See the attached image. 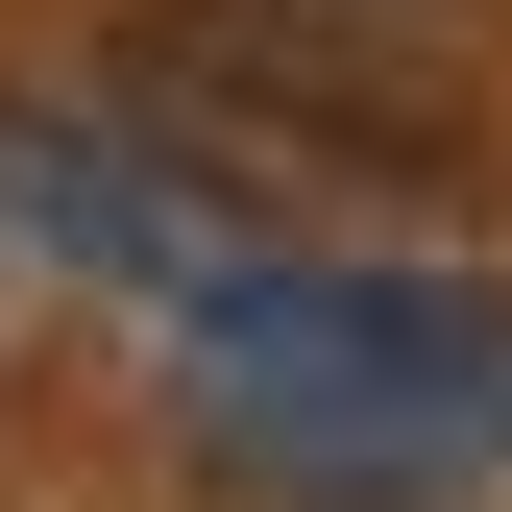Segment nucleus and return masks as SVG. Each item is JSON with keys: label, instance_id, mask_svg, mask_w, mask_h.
Wrapping results in <instances>:
<instances>
[{"label": "nucleus", "instance_id": "2", "mask_svg": "<svg viewBox=\"0 0 512 512\" xmlns=\"http://www.w3.org/2000/svg\"><path fill=\"white\" fill-rule=\"evenodd\" d=\"M0 220L74 244V269H122V293H196V317H220V293H269L244 196H196L147 122H49V98H0Z\"/></svg>", "mask_w": 512, "mask_h": 512}, {"label": "nucleus", "instance_id": "1", "mask_svg": "<svg viewBox=\"0 0 512 512\" xmlns=\"http://www.w3.org/2000/svg\"><path fill=\"white\" fill-rule=\"evenodd\" d=\"M196 415L220 464H269L317 512H415L512 464V293L488 269H269L196 317Z\"/></svg>", "mask_w": 512, "mask_h": 512}]
</instances>
